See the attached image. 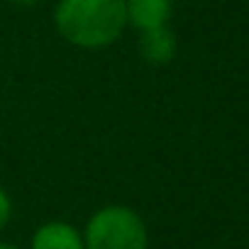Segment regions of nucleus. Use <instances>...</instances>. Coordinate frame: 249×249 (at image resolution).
<instances>
[{
	"label": "nucleus",
	"mask_w": 249,
	"mask_h": 249,
	"mask_svg": "<svg viewBox=\"0 0 249 249\" xmlns=\"http://www.w3.org/2000/svg\"><path fill=\"white\" fill-rule=\"evenodd\" d=\"M0 249H18V247L10 244V242H0Z\"/></svg>",
	"instance_id": "8"
},
{
	"label": "nucleus",
	"mask_w": 249,
	"mask_h": 249,
	"mask_svg": "<svg viewBox=\"0 0 249 249\" xmlns=\"http://www.w3.org/2000/svg\"><path fill=\"white\" fill-rule=\"evenodd\" d=\"M10 215H13V203H10V196L0 188V230H3L8 222H10Z\"/></svg>",
	"instance_id": "6"
},
{
	"label": "nucleus",
	"mask_w": 249,
	"mask_h": 249,
	"mask_svg": "<svg viewBox=\"0 0 249 249\" xmlns=\"http://www.w3.org/2000/svg\"><path fill=\"white\" fill-rule=\"evenodd\" d=\"M54 22L66 42L81 49H103L120 39L127 13L124 0H61Z\"/></svg>",
	"instance_id": "1"
},
{
	"label": "nucleus",
	"mask_w": 249,
	"mask_h": 249,
	"mask_svg": "<svg viewBox=\"0 0 249 249\" xmlns=\"http://www.w3.org/2000/svg\"><path fill=\"white\" fill-rule=\"evenodd\" d=\"M10 3H15V5H22V8H32V5L42 3V0H10Z\"/></svg>",
	"instance_id": "7"
},
{
	"label": "nucleus",
	"mask_w": 249,
	"mask_h": 249,
	"mask_svg": "<svg viewBox=\"0 0 249 249\" xmlns=\"http://www.w3.org/2000/svg\"><path fill=\"white\" fill-rule=\"evenodd\" d=\"M86 249H147L144 220L124 205H107L90 215L83 232Z\"/></svg>",
	"instance_id": "2"
},
{
	"label": "nucleus",
	"mask_w": 249,
	"mask_h": 249,
	"mask_svg": "<svg viewBox=\"0 0 249 249\" xmlns=\"http://www.w3.org/2000/svg\"><path fill=\"white\" fill-rule=\"evenodd\" d=\"M32 249H86L83 234L69 222H44L35 237Z\"/></svg>",
	"instance_id": "5"
},
{
	"label": "nucleus",
	"mask_w": 249,
	"mask_h": 249,
	"mask_svg": "<svg viewBox=\"0 0 249 249\" xmlns=\"http://www.w3.org/2000/svg\"><path fill=\"white\" fill-rule=\"evenodd\" d=\"M140 52H142V59L147 64H152V66H166L176 56V37L169 30V25L142 30Z\"/></svg>",
	"instance_id": "4"
},
{
	"label": "nucleus",
	"mask_w": 249,
	"mask_h": 249,
	"mask_svg": "<svg viewBox=\"0 0 249 249\" xmlns=\"http://www.w3.org/2000/svg\"><path fill=\"white\" fill-rule=\"evenodd\" d=\"M124 13L137 30L161 27L174 13V0H124Z\"/></svg>",
	"instance_id": "3"
}]
</instances>
